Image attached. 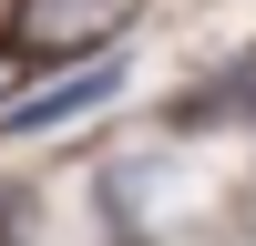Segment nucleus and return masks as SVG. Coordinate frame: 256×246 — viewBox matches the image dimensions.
<instances>
[{
    "instance_id": "f257e3e1",
    "label": "nucleus",
    "mask_w": 256,
    "mask_h": 246,
    "mask_svg": "<svg viewBox=\"0 0 256 246\" xmlns=\"http://www.w3.org/2000/svg\"><path fill=\"white\" fill-rule=\"evenodd\" d=\"M123 10H134V0H31V10H20V41H41V52H82V41L123 31Z\"/></svg>"
},
{
    "instance_id": "f03ea898",
    "label": "nucleus",
    "mask_w": 256,
    "mask_h": 246,
    "mask_svg": "<svg viewBox=\"0 0 256 246\" xmlns=\"http://www.w3.org/2000/svg\"><path fill=\"white\" fill-rule=\"evenodd\" d=\"M113 62H92V72H72V82H41V92H20L10 102V134H62L72 113H92V102H113Z\"/></svg>"
},
{
    "instance_id": "7ed1b4c3",
    "label": "nucleus",
    "mask_w": 256,
    "mask_h": 246,
    "mask_svg": "<svg viewBox=\"0 0 256 246\" xmlns=\"http://www.w3.org/2000/svg\"><path fill=\"white\" fill-rule=\"evenodd\" d=\"M236 102H256V62H246V72H236Z\"/></svg>"
}]
</instances>
